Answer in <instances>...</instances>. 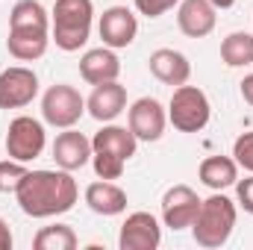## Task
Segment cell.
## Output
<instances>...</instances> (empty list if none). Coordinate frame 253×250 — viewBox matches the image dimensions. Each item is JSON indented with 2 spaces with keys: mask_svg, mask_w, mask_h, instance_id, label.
<instances>
[{
  "mask_svg": "<svg viewBox=\"0 0 253 250\" xmlns=\"http://www.w3.org/2000/svg\"><path fill=\"white\" fill-rule=\"evenodd\" d=\"M18 206L24 215L30 218H53L65 215L68 209H74L80 188L77 180L71 177V171H27V177L21 180V186L15 188Z\"/></svg>",
  "mask_w": 253,
  "mask_h": 250,
  "instance_id": "cell-1",
  "label": "cell"
},
{
  "mask_svg": "<svg viewBox=\"0 0 253 250\" xmlns=\"http://www.w3.org/2000/svg\"><path fill=\"white\" fill-rule=\"evenodd\" d=\"M94 21V3L91 0H56L53 21H50V39L65 53L80 50L91 36Z\"/></svg>",
  "mask_w": 253,
  "mask_h": 250,
  "instance_id": "cell-2",
  "label": "cell"
},
{
  "mask_svg": "<svg viewBox=\"0 0 253 250\" xmlns=\"http://www.w3.org/2000/svg\"><path fill=\"white\" fill-rule=\"evenodd\" d=\"M233 230H236V203L221 191H215L200 203V212L191 224V236L200 248H221L230 242Z\"/></svg>",
  "mask_w": 253,
  "mask_h": 250,
  "instance_id": "cell-3",
  "label": "cell"
},
{
  "mask_svg": "<svg viewBox=\"0 0 253 250\" xmlns=\"http://www.w3.org/2000/svg\"><path fill=\"white\" fill-rule=\"evenodd\" d=\"M212 106L209 97L197 88V85H177L168 103V121L180 132H200L209 124Z\"/></svg>",
  "mask_w": 253,
  "mask_h": 250,
  "instance_id": "cell-4",
  "label": "cell"
},
{
  "mask_svg": "<svg viewBox=\"0 0 253 250\" xmlns=\"http://www.w3.org/2000/svg\"><path fill=\"white\" fill-rule=\"evenodd\" d=\"M83 112H85V100H83V94H80L74 85H68V83L50 85V88L44 91V97H42V115H44V121L50 126L68 129V126H74L83 118Z\"/></svg>",
  "mask_w": 253,
  "mask_h": 250,
  "instance_id": "cell-5",
  "label": "cell"
},
{
  "mask_svg": "<svg viewBox=\"0 0 253 250\" xmlns=\"http://www.w3.org/2000/svg\"><path fill=\"white\" fill-rule=\"evenodd\" d=\"M44 141H47V135H44L42 121H36L30 115H18L9 124V132H6V153H9V159L33 162V159L42 156Z\"/></svg>",
  "mask_w": 253,
  "mask_h": 250,
  "instance_id": "cell-6",
  "label": "cell"
},
{
  "mask_svg": "<svg viewBox=\"0 0 253 250\" xmlns=\"http://www.w3.org/2000/svg\"><path fill=\"white\" fill-rule=\"evenodd\" d=\"M39 94V77L33 68L15 65L0 74V109H21Z\"/></svg>",
  "mask_w": 253,
  "mask_h": 250,
  "instance_id": "cell-7",
  "label": "cell"
},
{
  "mask_svg": "<svg viewBox=\"0 0 253 250\" xmlns=\"http://www.w3.org/2000/svg\"><path fill=\"white\" fill-rule=\"evenodd\" d=\"M168 124V112L156 97H138L129 106V129L138 141H159Z\"/></svg>",
  "mask_w": 253,
  "mask_h": 250,
  "instance_id": "cell-8",
  "label": "cell"
},
{
  "mask_svg": "<svg viewBox=\"0 0 253 250\" xmlns=\"http://www.w3.org/2000/svg\"><path fill=\"white\" fill-rule=\"evenodd\" d=\"M97 33L103 39L106 47L112 50H121V47H129L138 36V21L135 15L126 9V6H109L103 9L100 15V24H97Z\"/></svg>",
  "mask_w": 253,
  "mask_h": 250,
  "instance_id": "cell-9",
  "label": "cell"
},
{
  "mask_svg": "<svg viewBox=\"0 0 253 250\" xmlns=\"http://www.w3.org/2000/svg\"><path fill=\"white\" fill-rule=\"evenodd\" d=\"M200 197H197V191L189 186H174L165 191V197H162V221H165V227H171V230H186L194 224V218H197V212H200Z\"/></svg>",
  "mask_w": 253,
  "mask_h": 250,
  "instance_id": "cell-10",
  "label": "cell"
},
{
  "mask_svg": "<svg viewBox=\"0 0 253 250\" xmlns=\"http://www.w3.org/2000/svg\"><path fill=\"white\" fill-rule=\"evenodd\" d=\"M159 242H162V230L150 212L126 215V221L121 224V236H118L121 250H156Z\"/></svg>",
  "mask_w": 253,
  "mask_h": 250,
  "instance_id": "cell-11",
  "label": "cell"
},
{
  "mask_svg": "<svg viewBox=\"0 0 253 250\" xmlns=\"http://www.w3.org/2000/svg\"><path fill=\"white\" fill-rule=\"evenodd\" d=\"M85 109H88V115H91L94 121H100V124L115 121V118L126 109V88L118 80L94 85V91H91L88 100H85Z\"/></svg>",
  "mask_w": 253,
  "mask_h": 250,
  "instance_id": "cell-12",
  "label": "cell"
},
{
  "mask_svg": "<svg viewBox=\"0 0 253 250\" xmlns=\"http://www.w3.org/2000/svg\"><path fill=\"white\" fill-rule=\"evenodd\" d=\"M53 159L62 171H80L91 159V141L83 132H77L74 126H68L53 141Z\"/></svg>",
  "mask_w": 253,
  "mask_h": 250,
  "instance_id": "cell-13",
  "label": "cell"
},
{
  "mask_svg": "<svg viewBox=\"0 0 253 250\" xmlns=\"http://www.w3.org/2000/svg\"><path fill=\"white\" fill-rule=\"evenodd\" d=\"M215 12L218 9L209 0H183L177 9V27L189 39H203L215 30V21H218Z\"/></svg>",
  "mask_w": 253,
  "mask_h": 250,
  "instance_id": "cell-14",
  "label": "cell"
},
{
  "mask_svg": "<svg viewBox=\"0 0 253 250\" xmlns=\"http://www.w3.org/2000/svg\"><path fill=\"white\" fill-rule=\"evenodd\" d=\"M150 74L159 80V83H165V85H186L191 77V62L180 53V50H174V47H159V50H153L150 53Z\"/></svg>",
  "mask_w": 253,
  "mask_h": 250,
  "instance_id": "cell-15",
  "label": "cell"
},
{
  "mask_svg": "<svg viewBox=\"0 0 253 250\" xmlns=\"http://www.w3.org/2000/svg\"><path fill=\"white\" fill-rule=\"evenodd\" d=\"M80 74H83V80L91 83V85L112 83V80H118V74H121V62H118V56L112 53V47L103 44V47L88 50V53L80 59Z\"/></svg>",
  "mask_w": 253,
  "mask_h": 250,
  "instance_id": "cell-16",
  "label": "cell"
},
{
  "mask_svg": "<svg viewBox=\"0 0 253 250\" xmlns=\"http://www.w3.org/2000/svg\"><path fill=\"white\" fill-rule=\"evenodd\" d=\"M85 203L91 212L112 218V215H121L126 209V191L121 186H115L112 180H97L85 188Z\"/></svg>",
  "mask_w": 253,
  "mask_h": 250,
  "instance_id": "cell-17",
  "label": "cell"
},
{
  "mask_svg": "<svg viewBox=\"0 0 253 250\" xmlns=\"http://www.w3.org/2000/svg\"><path fill=\"white\" fill-rule=\"evenodd\" d=\"M135 147H138V138L132 135V129L115 126V124L97 129L94 138H91V150L112 153V156H118V159H124V162H129V159L135 156Z\"/></svg>",
  "mask_w": 253,
  "mask_h": 250,
  "instance_id": "cell-18",
  "label": "cell"
},
{
  "mask_svg": "<svg viewBox=\"0 0 253 250\" xmlns=\"http://www.w3.org/2000/svg\"><path fill=\"white\" fill-rule=\"evenodd\" d=\"M200 183L209 186L212 191H224V188L239 183V162L230 156H209L200 162Z\"/></svg>",
  "mask_w": 253,
  "mask_h": 250,
  "instance_id": "cell-19",
  "label": "cell"
},
{
  "mask_svg": "<svg viewBox=\"0 0 253 250\" xmlns=\"http://www.w3.org/2000/svg\"><path fill=\"white\" fill-rule=\"evenodd\" d=\"M50 44V33H27V30H9L6 47L15 59L21 62H36L47 53Z\"/></svg>",
  "mask_w": 253,
  "mask_h": 250,
  "instance_id": "cell-20",
  "label": "cell"
},
{
  "mask_svg": "<svg viewBox=\"0 0 253 250\" xmlns=\"http://www.w3.org/2000/svg\"><path fill=\"white\" fill-rule=\"evenodd\" d=\"M9 30H27V33H50L47 9L39 0H18L9 12Z\"/></svg>",
  "mask_w": 253,
  "mask_h": 250,
  "instance_id": "cell-21",
  "label": "cell"
},
{
  "mask_svg": "<svg viewBox=\"0 0 253 250\" xmlns=\"http://www.w3.org/2000/svg\"><path fill=\"white\" fill-rule=\"evenodd\" d=\"M221 59L230 68H245L253 65V36L239 30V33H230L224 42H221Z\"/></svg>",
  "mask_w": 253,
  "mask_h": 250,
  "instance_id": "cell-22",
  "label": "cell"
},
{
  "mask_svg": "<svg viewBox=\"0 0 253 250\" xmlns=\"http://www.w3.org/2000/svg\"><path fill=\"white\" fill-rule=\"evenodd\" d=\"M36 250H74L77 248V233L68 224H53V227H42L33 239Z\"/></svg>",
  "mask_w": 253,
  "mask_h": 250,
  "instance_id": "cell-23",
  "label": "cell"
},
{
  "mask_svg": "<svg viewBox=\"0 0 253 250\" xmlns=\"http://www.w3.org/2000/svg\"><path fill=\"white\" fill-rule=\"evenodd\" d=\"M91 165H94L97 180H121L126 162H124V159H118V156H112V153L91 150Z\"/></svg>",
  "mask_w": 253,
  "mask_h": 250,
  "instance_id": "cell-24",
  "label": "cell"
},
{
  "mask_svg": "<svg viewBox=\"0 0 253 250\" xmlns=\"http://www.w3.org/2000/svg\"><path fill=\"white\" fill-rule=\"evenodd\" d=\"M24 177H27L24 162H18V159H3L0 162V191H15Z\"/></svg>",
  "mask_w": 253,
  "mask_h": 250,
  "instance_id": "cell-25",
  "label": "cell"
},
{
  "mask_svg": "<svg viewBox=\"0 0 253 250\" xmlns=\"http://www.w3.org/2000/svg\"><path fill=\"white\" fill-rule=\"evenodd\" d=\"M233 156H236V162H239L245 171H251L253 174V132H242V135L236 138V144H233Z\"/></svg>",
  "mask_w": 253,
  "mask_h": 250,
  "instance_id": "cell-26",
  "label": "cell"
},
{
  "mask_svg": "<svg viewBox=\"0 0 253 250\" xmlns=\"http://www.w3.org/2000/svg\"><path fill=\"white\" fill-rule=\"evenodd\" d=\"M180 0H135V9L141 12V15H147V18H159V15H165L168 9H174Z\"/></svg>",
  "mask_w": 253,
  "mask_h": 250,
  "instance_id": "cell-27",
  "label": "cell"
},
{
  "mask_svg": "<svg viewBox=\"0 0 253 250\" xmlns=\"http://www.w3.org/2000/svg\"><path fill=\"white\" fill-rule=\"evenodd\" d=\"M236 186H239V203H242V209L253 215V177L242 180V183H236Z\"/></svg>",
  "mask_w": 253,
  "mask_h": 250,
  "instance_id": "cell-28",
  "label": "cell"
},
{
  "mask_svg": "<svg viewBox=\"0 0 253 250\" xmlns=\"http://www.w3.org/2000/svg\"><path fill=\"white\" fill-rule=\"evenodd\" d=\"M0 250H12V230L3 218H0Z\"/></svg>",
  "mask_w": 253,
  "mask_h": 250,
  "instance_id": "cell-29",
  "label": "cell"
},
{
  "mask_svg": "<svg viewBox=\"0 0 253 250\" xmlns=\"http://www.w3.org/2000/svg\"><path fill=\"white\" fill-rule=\"evenodd\" d=\"M242 97L253 106V74H248V77L242 80Z\"/></svg>",
  "mask_w": 253,
  "mask_h": 250,
  "instance_id": "cell-30",
  "label": "cell"
},
{
  "mask_svg": "<svg viewBox=\"0 0 253 250\" xmlns=\"http://www.w3.org/2000/svg\"><path fill=\"white\" fill-rule=\"evenodd\" d=\"M209 3H212L215 9H230V6H233L236 0H209Z\"/></svg>",
  "mask_w": 253,
  "mask_h": 250,
  "instance_id": "cell-31",
  "label": "cell"
}]
</instances>
